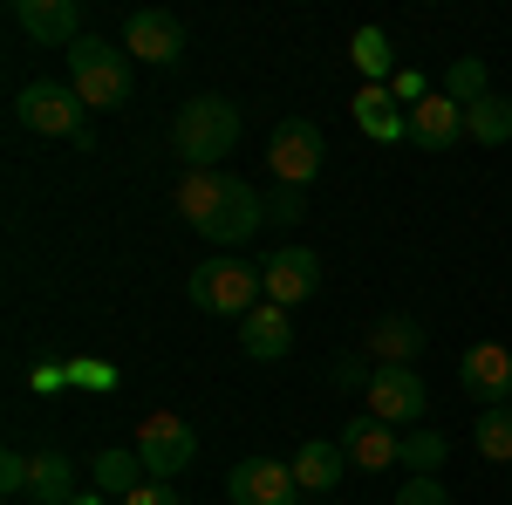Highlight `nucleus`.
Masks as SVG:
<instances>
[{
	"instance_id": "8",
	"label": "nucleus",
	"mask_w": 512,
	"mask_h": 505,
	"mask_svg": "<svg viewBox=\"0 0 512 505\" xmlns=\"http://www.w3.org/2000/svg\"><path fill=\"white\" fill-rule=\"evenodd\" d=\"M431 410V389L417 369H369V417H383L390 430H417Z\"/></svg>"
},
{
	"instance_id": "33",
	"label": "nucleus",
	"mask_w": 512,
	"mask_h": 505,
	"mask_svg": "<svg viewBox=\"0 0 512 505\" xmlns=\"http://www.w3.org/2000/svg\"><path fill=\"white\" fill-rule=\"evenodd\" d=\"M62 383H69V362H35V389L41 396H55Z\"/></svg>"
},
{
	"instance_id": "20",
	"label": "nucleus",
	"mask_w": 512,
	"mask_h": 505,
	"mask_svg": "<svg viewBox=\"0 0 512 505\" xmlns=\"http://www.w3.org/2000/svg\"><path fill=\"white\" fill-rule=\"evenodd\" d=\"M28 499H35V505H69V499H76V465H69L62 451H35Z\"/></svg>"
},
{
	"instance_id": "28",
	"label": "nucleus",
	"mask_w": 512,
	"mask_h": 505,
	"mask_svg": "<svg viewBox=\"0 0 512 505\" xmlns=\"http://www.w3.org/2000/svg\"><path fill=\"white\" fill-rule=\"evenodd\" d=\"M308 212V192H294V185H274L267 192V226H294Z\"/></svg>"
},
{
	"instance_id": "23",
	"label": "nucleus",
	"mask_w": 512,
	"mask_h": 505,
	"mask_svg": "<svg viewBox=\"0 0 512 505\" xmlns=\"http://www.w3.org/2000/svg\"><path fill=\"white\" fill-rule=\"evenodd\" d=\"M444 96H451L458 110H478V103L492 96V76H485V62H478V55H458V62L444 69Z\"/></svg>"
},
{
	"instance_id": "25",
	"label": "nucleus",
	"mask_w": 512,
	"mask_h": 505,
	"mask_svg": "<svg viewBox=\"0 0 512 505\" xmlns=\"http://www.w3.org/2000/svg\"><path fill=\"white\" fill-rule=\"evenodd\" d=\"M472 444H478V458H492V465H512V403H499V410H478Z\"/></svg>"
},
{
	"instance_id": "1",
	"label": "nucleus",
	"mask_w": 512,
	"mask_h": 505,
	"mask_svg": "<svg viewBox=\"0 0 512 505\" xmlns=\"http://www.w3.org/2000/svg\"><path fill=\"white\" fill-rule=\"evenodd\" d=\"M178 212H185V226H198L212 246H239V239H253L267 226V198L253 192L246 178H233V171H185Z\"/></svg>"
},
{
	"instance_id": "31",
	"label": "nucleus",
	"mask_w": 512,
	"mask_h": 505,
	"mask_svg": "<svg viewBox=\"0 0 512 505\" xmlns=\"http://www.w3.org/2000/svg\"><path fill=\"white\" fill-rule=\"evenodd\" d=\"M69 383H82V389L103 396V389H117V369H110V362H69Z\"/></svg>"
},
{
	"instance_id": "21",
	"label": "nucleus",
	"mask_w": 512,
	"mask_h": 505,
	"mask_svg": "<svg viewBox=\"0 0 512 505\" xmlns=\"http://www.w3.org/2000/svg\"><path fill=\"white\" fill-rule=\"evenodd\" d=\"M444 458H451V437H437V430H410V437H403V451H396V465L410 471V478H437V471H444Z\"/></svg>"
},
{
	"instance_id": "3",
	"label": "nucleus",
	"mask_w": 512,
	"mask_h": 505,
	"mask_svg": "<svg viewBox=\"0 0 512 505\" xmlns=\"http://www.w3.org/2000/svg\"><path fill=\"white\" fill-rule=\"evenodd\" d=\"M185 294H192V308L205 314H226V321H246V314L267 301V280H260V267H246V260H205V267H192V280H185Z\"/></svg>"
},
{
	"instance_id": "22",
	"label": "nucleus",
	"mask_w": 512,
	"mask_h": 505,
	"mask_svg": "<svg viewBox=\"0 0 512 505\" xmlns=\"http://www.w3.org/2000/svg\"><path fill=\"white\" fill-rule=\"evenodd\" d=\"M144 478H151V471H144V458H137V451H96V492H117V499H130Z\"/></svg>"
},
{
	"instance_id": "30",
	"label": "nucleus",
	"mask_w": 512,
	"mask_h": 505,
	"mask_svg": "<svg viewBox=\"0 0 512 505\" xmlns=\"http://www.w3.org/2000/svg\"><path fill=\"white\" fill-rule=\"evenodd\" d=\"M390 96H396V103H403V110H417V103H424V96H437V89H431V82H424V76H417V69H396Z\"/></svg>"
},
{
	"instance_id": "17",
	"label": "nucleus",
	"mask_w": 512,
	"mask_h": 505,
	"mask_svg": "<svg viewBox=\"0 0 512 505\" xmlns=\"http://www.w3.org/2000/svg\"><path fill=\"white\" fill-rule=\"evenodd\" d=\"M239 349L253 355V362H280V355L294 349V321H287V308L260 301V308L239 321Z\"/></svg>"
},
{
	"instance_id": "13",
	"label": "nucleus",
	"mask_w": 512,
	"mask_h": 505,
	"mask_svg": "<svg viewBox=\"0 0 512 505\" xmlns=\"http://www.w3.org/2000/svg\"><path fill=\"white\" fill-rule=\"evenodd\" d=\"M14 28L35 35L41 48H76L82 41V7L76 0H14Z\"/></svg>"
},
{
	"instance_id": "24",
	"label": "nucleus",
	"mask_w": 512,
	"mask_h": 505,
	"mask_svg": "<svg viewBox=\"0 0 512 505\" xmlns=\"http://www.w3.org/2000/svg\"><path fill=\"white\" fill-rule=\"evenodd\" d=\"M349 55L369 82H396V55H390V35H383V28H355Z\"/></svg>"
},
{
	"instance_id": "27",
	"label": "nucleus",
	"mask_w": 512,
	"mask_h": 505,
	"mask_svg": "<svg viewBox=\"0 0 512 505\" xmlns=\"http://www.w3.org/2000/svg\"><path fill=\"white\" fill-rule=\"evenodd\" d=\"M28 478H35V458L28 451H0V492H7V505L28 499Z\"/></svg>"
},
{
	"instance_id": "2",
	"label": "nucleus",
	"mask_w": 512,
	"mask_h": 505,
	"mask_svg": "<svg viewBox=\"0 0 512 505\" xmlns=\"http://www.w3.org/2000/svg\"><path fill=\"white\" fill-rule=\"evenodd\" d=\"M233 144H239V110L226 96H192L178 110V123H171V151L192 171H219L233 157Z\"/></svg>"
},
{
	"instance_id": "9",
	"label": "nucleus",
	"mask_w": 512,
	"mask_h": 505,
	"mask_svg": "<svg viewBox=\"0 0 512 505\" xmlns=\"http://www.w3.org/2000/svg\"><path fill=\"white\" fill-rule=\"evenodd\" d=\"M458 383H465V396H472L478 410L512 403V349L506 342H472V349L458 355Z\"/></svg>"
},
{
	"instance_id": "15",
	"label": "nucleus",
	"mask_w": 512,
	"mask_h": 505,
	"mask_svg": "<svg viewBox=\"0 0 512 505\" xmlns=\"http://www.w3.org/2000/svg\"><path fill=\"white\" fill-rule=\"evenodd\" d=\"M396 451H403V437H396L383 417H355V424L342 430V458H349L355 471H390Z\"/></svg>"
},
{
	"instance_id": "10",
	"label": "nucleus",
	"mask_w": 512,
	"mask_h": 505,
	"mask_svg": "<svg viewBox=\"0 0 512 505\" xmlns=\"http://www.w3.org/2000/svg\"><path fill=\"white\" fill-rule=\"evenodd\" d=\"M226 499L233 505H301V485L280 458H239L226 471Z\"/></svg>"
},
{
	"instance_id": "12",
	"label": "nucleus",
	"mask_w": 512,
	"mask_h": 505,
	"mask_svg": "<svg viewBox=\"0 0 512 505\" xmlns=\"http://www.w3.org/2000/svg\"><path fill=\"white\" fill-rule=\"evenodd\" d=\"M123 55H137V62H178L185 55V21L178 14H164V7H144V14H130L123 21Z\"/></svg>"
},
{
	"instance_id": "14",
	"label": "nucleus",
	"mask_w": 512,
	"mask_h": 505,
	"mask_svg": "<svg viewBox=\"0 0 512 505\" xmlns=\"http://www.w3.org/2000/svg\"><path fill=\"white\" fill-rule=\"evenodd\" d=\"M349 110H355V123H362V137H376V144H403V137H410V110L390 96V82H362Z\"/></svg>"
},
{
	"instance_id": "6",
	"label": "nucleus",
	"mask_w": 512,
	"mask_h": 505,
	"mask_svg": "<svg viewBox=\"0 0 512 505\" xmlns=\"http://www.w3.org/2000/svg\"><path fill=\"white\" fill-rule=\"evenodd\" d=\"M321 157H328L321 123H308V117H280V123H274V137H267V164H274L280 185L308 192V185L321 178Z\"/></svg>"
},
{
	"instance_id": "26",
	"label": "nucleus",
	"mask_w": 512,
	"mask_h": 505,
	"mask_svg": "<svg viewBox=\"0 0 512 505\" xmlns=\"http://www.w3.org/2000/svg\"><path fill=\"white\" fill-rule=\"evenodd\" d=\"M465 137H478V144H512V96H485L478 110H465Z\"/></svg>"
},
{
	"instance_id": "19",
	"label": "nucleus",
	"mask_w": 512,
	"mask_h": 505,
	"mask_svg": "<svg viewBox=\"0 0 512 505\" xmlns=\"http://www.w3.org/2000/svg\"><path fill=\"white\" fill-rule=\"evenodd\" d=\"M287 471H294V485H301V492H335V485H342V471H349V458H342V444L308 437V444L287 458Z\"/></svg>"
},
{
	"instance_id": "4",
	"label": "nucleus",
	"mask_w": 512,
	"mask_h": 505,
	"mask_svg": "<svg viewBox=\"0 0 512 505\" xmlns=\"http://www.w3.org/2000/svg\"><path fill=\"white\" fill-rule=\"evenodd\" d=\"M69 89L82 96V110H117V103H130V55L110 48L103 35H82L69 48Z\"/></svg>"
},
{
	"instance_id": "7",
	"label": "nucleus",
	"mask_w": 512,
	"mask_h": 505,
	"mask_svg": "<svg viewBox=\"0 0 512 505\" xmlns=\"http://www.w3.org/2000/svg\"><path fill=\"white\" fill-rule=\"evenodd\" d=\"M14 117L28 123L35 137H69V144L89 130V117H82V96L69 89V82H48V76L28 82V89L14 96Z\"/></svg>"
},
{
	"instance_id": "11",
	"label": "nucleus",
	"mask_w": 512,
	"mask_h": 505,
	"mask_svg": "<svg viewBox=\"0 0 512 505\" xmlns=\"http://www.w3.org/2000/svg\"><path fill=\"white\" fill-rule=\"evenodd\" d=\"M260 280H267L274 308H301V301H315V287H321V260L308 246H280V253L260 260Z\"/></svg>"
},
{
	"instance_id": "18",
	"label": "nucleus",
	"mask_w": 512,
	"mask_h": 505,
	"mask_svg": "<svg viewBox=\"0 0 512 505\" xmlns=\"http://www.w3.org/2000/svg\"><path fill=\"white\" fill-rule=\"evenodd\" d=\"M465 137V110L437 89V96H424L417 110H410V144H424V151H451Z\"/></svg>"
},
{
	"instance_id": "29",
	"label": "nucleus",
	"mask_w": 512,
	"mask_h": 505,
	"mask_svg": "<svg viewBox=\"0 0 512 505\" xmlns=\"http://www.w3.org/2000/svg\"><path fill=\"white\" fill-rule=\"evenodd\" d=\"M390 505H451V492H444L437 478H403L390 492Z\"/></svg>"
},
{
	"instance_id": "35",
	"label": "nucleus",
	"mask_w": 512,
	"mask_h": 505,
	"mask_svg": "<svg viewBox=\"0 0 512 505\" xmlns=\"http://www.w3.org/2000/svg\"><path fill=\"white\" fill-rule=\"evenodd\" d=\"M69 505H103V499H96V492H76V499H69Z\"/></svg>"
},
{
	"instance_id": "32",
	"label": "nucleus",
	"mask_w": 512,
	"mask_h": 505,
	"mask_svg": "<svg viewBox=\"0 0 512 505\" xmlns=\"http://www.w3.org/2000/svg\"><path fill=\"white\" fill-rule=\"evenodd\" d=\"M123 505H178V492H171V485H158V478H144V485H137Z\"/></svg>"
},
{
	"instance_id": "16",
	"label": "nucleus",
	"mask_w": 512,
	"mask_h": 505,
	"mask_svg": "<svg viewBox=\"0 0 512 505\" xmlns=\"http://www.w3.org/2000/svg\"><path fill=\"white\" fill-rule=\"evenodd\" d=\"M417 355H424V321L383 314V321L369 328V362H376V369H410Z\"/></svg>"
},
{
	"instance_id": "5",
	"label": "nucleus",
	"mask_w": 512,
	"mask_h": 505,
	"mask_svg": "<svg viewBox=\"0 0 512 505\" xmlns=\"http://www.w3.org/2000/svg\"><path fill=\"white\" fill-rule=\"evenodd\" d=\"M137 458H144V471L158 478V485H171L178 471H192L198 458V430L178 417V410H151L144 424H137V444H130Z\"/></svg>"
},
{
	"instance_id": "34",
	"label": "nucleus",
	"mask_w": 512,
	"mask_h": 505,
	"mask_svg": "<svg viewBox=\"0 0 512 505\" xmlns=\"http://www.w3.org/2000/svg\"><path fill=\"white\" fill-rule=\"evenodd\" d=\"M335 383H342V389H369V376H362L355 355H342V362H335Z\"/></svg>"
}]
</instances>
